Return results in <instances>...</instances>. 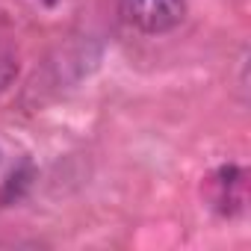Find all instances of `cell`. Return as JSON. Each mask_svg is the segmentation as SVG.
Masks as SVG:
<instances>
[{
  "label": "cell",
  "mask_w": 251,
  "mask_h": 251,
  "mask_svg": "<svg viewBox=\"0 0 251 251\" xmlns=\"http://www.w3.org/2000/svg\"><path fill=\"white\" fill-rule=\"evenodd\" d=\"M118 15L145 36H160L186 18V0H118Z\"/></svg>",
  "instance_id": "cell-1"
},
{
  "label": "cell",
  "mask_w": 251,
  "mask_h": 251,
  "mask_svg": "<svg viewBox=\"0 0 251 251\" xmlns=\"http://www.w3.org/2000/svg\"><path fill=\"white\" fill-rule=\"evenodd\" d=\"M30 183H33V163H30V160H24V163L9 175V180H6V186H3V192H0V204H15V201L30 189Z\"/></svg>",
  "instance_id": "cell-3"
},
{
  "label": "cell",
  "mask_w": 251,
  "mask_h": 251,
  "mask_svg": "<svg viewBox=\"0 0 251 251\" xmlns=\"http://www.w3.org/2000/svg\"><path fill=\"white\" fill-rule=\"evenodd\" d=\"M15 77H18V59L9 50H0V95L12 86Z\"/></svg>",
  "instance_id": "cell-4"
},
{
  "label": "cell",
  "mask_w": 251,
  "mask_h": 251,
  "mask_svg": "<svg viewBox=\"0 0 251 251\" xmlns=\"http://www.w3.org/2000/svg\"><path fill=\"white\" fill-rule=\"evenodd\" d=\"M245 189H248L245 172L233 163L219 166L207 180V198L219 216H236L245 207Z\"/></svg>",
  "instance_id": "cell-2"
}]
</instances>
